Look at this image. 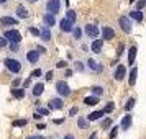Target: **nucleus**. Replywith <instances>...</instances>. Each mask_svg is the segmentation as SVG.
I'll list each match as a JSON object with an SVG mask.
<instances>
[{
	"label": "nucleus",
	"mask_w": 146,
	"mask_h": 139,
	"mask_svg": "<svg viewBox=\"0 0 146 139\" xmlns=\"http://www.w3.org/2000/svg\"><path fill=\"white\" fill-rule=\"evenodd\" d=\"M46 8H48V12H51V13H58L59 8H61L59 0H49L46 3Z\"/></svg>",
	"instance_id": "obj_5"
},
{
	"label": "nucleus",
	"mask_w": 146,
	"mask_h": 139,
	"mask_svg": "<svg viewBox=\"0 0 146 139\" xmlns=\"http://www.w3.org/2000/svg\"><path fill=\"white\" fill-rule=\"evenodd\" d=\"M74 23L71 20H67V18H62L59 23V28H61V31H64V33H69V31H72L74 26H72Z\"/></svg>",
	"instance_id": "obj_4"
},
{
	"label": "nucleus",
	"mask_w": 146,
	"mask_h": 139,
	"mask_svg": "<svg viewBox=\"0 0 146 139\" xmlns=\"http://www.w3.org/2000/svg\"><path fill=\"white\" fill-rule=\"evenodd\" d=\"M117 132H118V128H112V131H110V134H108V138L113 139L115 136H117Z\"/></svg>",
	"instance_id": "obj_36"
},
{
	"label": "nucleus",
	"mask_w": 146,
	"mask_h": 139,
	"mask_svg": "<svg viewBox=\"0 0 146 139\" xmlns=\"http://www.w3.org/2000/svg\"><path fill=\"white\" fill-rule=\"evenodd\" d=\"M0 23L3 26H12V25H17L18 21H17V18H12V16H2L0 18Z\"/></svg>",
	"instance_id": "obj_10"
},
{
	"label": "nucleus",
	"mask_w": 146,
	"mask_h": 139,
	"mask_svg": "<svg viewBox=\"0 0 146 139\" xmlns=\"http://www.w3.org/2000/svg\"><path fill=\"white\" fill-rule=\"evenodd\" d=\"M136 46H131L130 47V53H128V64L131 66V64H135V57H136Z\"/></svg>",
	"instance_id": "obj_14"
},
{
	"label": "nucleus",
	"mask_w": 146,
	"mask_h": 139,
	"mask_svg": "<svg viewBox=\"0 0 146 139\" xmlns=\"http://www.w3.org/2000/svg\"><path fill=\"white\" fill-rule=\"evenodd\" d=\"M76 67H77V70H84V66H82L80 62H77V64H76Z\"/></svg>",
	"instance_id": "obj_43"
},
{
	"label": "nucleus",
	"mask_w": 146,
	"mask_h": 139,
	"mask_svg": "<svg viewBox=\"0 0 146 139\" xmlns=\"http://www.w3.org/2000/svg\"><path fill=\"white\" fill-rule=\"evenodd\" d=\"M43 21H44V26H53L54 23H56V18H54V13H46L43 16Z\"/></svg>",
	"instance_id": "obj_12"
},
{
	"label": "nucleus",
	"mask_w": 146,
	"mask_h": 139,
	"mask_svg": "<svg viewBox=\"0 0 146 139\" xmlns=\"http://www.w3.org/2000/svg\"><path fill=\"white\" fill-rule=\"evenodd\" d=\"M77 125H79L80 129H86V128H87V121L84 118H79V119H77Z\"/></svg>",
	"instance_id": "obj_31"
},
{
	"label": "nucleus",
	"mask_w": 146,
	"mask_h": 139,
	"mask_svg": "<svg viewBox=\"0 0 146 139\" xmlns=\"http://www.w3.org/2000/svg\"><path fill=\"white\" fill-rule=\"evenodd\" d=\"M72 34H74V38H76V40H79L80 36H82V31H80L79 28H74V30H72Z\"/></svg>",
	"instance_id": "obj_32"
},
{
	"label": "nucleus",
	"mask_w": 146,
	"mask_h": 139,
	"mask_svg": "<svg viewBox=\"0 0 146 139\" xmlns=\"http://www.w3.org/2000/svg\"><path fill=\"white\" fill-rule=\"evenodd\" d=\"M136 75H138V69H136V67H133V70L130 72V77H128L130 85H135V84H136Z\"/></svg>",
	"instance_id": "obj_18"
},
{
	"label": "nucleus",
	"mask_w": 146,
	"mask_h": 139,
	"mask_svg": "<svg viewBox=\"0 0 146 139\" xmlns=\"http://www.w3.org/2000/svg\"><path fill=\"white\" fill-rule=\"evenodd\" d=\"M104 115H105L104 110H102V111H94V113H90V115L87 116V119H89V121H95V119H99L100 116H104Z\"/></svg>",
	"instance_id": "obj_21"
},
{
	"label": "nucleus",
	"mask_w": 146,
	"mask_h": 139,
	"mask_svg": "<svg viewBox=\"0 0 146 139\" xmlns=\"http://www.w3.org/2000/svg\"><path fill=\"white\" fill-rule=\"evenodd\" d=\"M18 84H20V79H15V82H13V87H17Z\"/></svg>",
	"instance_id": "obj_47"
},
{
	"label": "nucleus",
	"mask_w": 146,
	"mask_h": 139,
	"mask_svg": "<svg viewBox=\"0 0 146 139\" xmlns=\"http://www.w3.org/2000/svg\"><path fill=\"white\" fill-rule=\"evenodd\" d=\"M146 7V0H138V3H136V10H143Z\"/></svg>",
	"instance_id": "obj_33"
},
{
	"label": "nucleus",
	"mask_w": 146,
	"mask_h": 139,
	"mask_svg": "<svg viewBox=\"0 0 146 139\" xmlns=\"http://www.w3.org/2000/svg\"><path fill=\"white\" fill-rule=\"evenodd\" d=\"M28 2H36V0H28Z\"/></svg>",
	"instance_id": "obj_51"
},
{
	"label": "nucleus",
	"mask_w": 146,
	"mask_h": 139,
	"mask_svg": "<svg viewBox=\"0 0 146 139\" xmlns=\"http://www.w3.org/2000/svg\"><path fill=\"white\" fill-rule=\"evenodd\" d=\"M17 15L20 16V18H28V10L23 5H20V7L17 8Z\"/></svg>",
	"instance_id": "obj_22"
},
{
	"label": "nucleus",
	"mask_w": 146,
	"mask_h": 139,
	"mask_svg": "<svg viewBox=\"0 0 146 139\" xmlns=\"http://www.w3.org/2000/svg\"><path fill=\"white\" fill-rule=\"evenodd\" d=\"M102 36H104V40H113L115 38V31H113L112 28L105 26L102 30Z\"/></svg>",
	"instance_id": "obj_11"
},
{
	"label": "nucleus",
	"mask_w": 146,
	"mask_h": 139,
	"mask_svg": "<svg viewBox=\"0 0 146 139\" xmlns=\"http://www.w3.org/2000/svg\"><path fill=\"white\" fill-rule=\"evenodd\" d=\"M121 51H123V43H121V44L118 46V51H117V56H120V54H121Z\"/></svg>",
	"instance_id": "obj_42"
},
{
	"label": "nucleus",
	"mask_w": 146,
	"mask_h": 139,
	"mask_svg": "<svg viewBox=\"0 0 146 139\" xmlns=\"http://www.w3.org/2000/svg\"><path fill=\"white\" fill-rule=\"evenodd\" d=\"M12 125L17 126V128H18V126H27V119H15Z\"/></svg>",
	"instance_id": "obj_30"
},
{
	"label": "nucleus",
	"mask_w": 146,
	"mask_h": 139,
	"mask_svg": "<svg viewBox=\"0 0 146 139\" xmlns=\"http://www.w3.org/2000/svg\"><path fill=\"white\" fill-rule=\"evenodd\" d=\"M86 33L89 34V36H92V38H97L99 30H97V26H95V25H87V26H86Z\"/></svg>",
	"instance_id": "obj_13"
},
{
	"label": "nucleus",
	"mask_w": 146,
	"mask_h": 139,
	"mask_svg": "<svg viewBox=\"0 0 146 139\" xmlns=\"http://www.w3.org/2000/svg\"><path fill=\"white\" fill-rule=\"evenodd\" d=\"M41 40H44V41L51 40V30H49V26H44L41 30Z\"/></svg>",
	"instance_id": "obj_16"
},
{
	"label": "nucleus",
	"mask_w": 146,
	"mask_h": 139,
	"mask_svg": "<svg viewBox=\"0 0 146 139\" xmlns=\"http://www.w3.org/2000/svg\"><path fill=\"white\" fill-rule=\"evenodd\" d=\"M46 80H53V72H48L46 74Z\"/></svg>",
	"instance_id": "obj_44"
},
{
	"label": "nucleus",
	"mask_w": 146,
	"mask_h": 139,
	"mask_svg": "<svg viewBox=\"0 0 146 139\" xmlns=\"http://www.w3.org/2000/svg\"><path fill=\"white\" fill-rule=\"evenodd\" d=\"M38 113L43 115V116H46V115H49V108H38Z\"/></svg>",
	"instance_id": "obj_35"
},
{
	"label": "nucleus",
	"mask_w": 146,
	"mask_h": 139,
	"mask_svg": "<svg viewBox=\"0 0 146 139\" xmlns=\"http://www.w3.org/2000/svg\"><path fill=\"white\" fill-rule=\"evenodd\" d=\"M77 113H79V110H77V106H72V108H71V111H69V115H71V116H76Z\"/></svg>",
	"instance_id": "obj_38"
},
{
	"label": "nucleus",
	"mask_w": 146,
	"mask_h": 139,
	"mask_svg": "<svg viewBox=\"0 0 146 139\" xmlns=\"http://www.w3.org/2000/svg\"><path fill=\"white\" fill-rule=\"evenodd\" d=\"M40 56H41V53L38 51V49H35V51H28V54H27V57H28L30 62H38Z\"/></svg>",
	"instance_id": "obj_9"
},
{
	"label": "nucleus",
	"mask_w": 146,
	"mask_h": 139,
	"mask_svg": "<svg viewBox=\"0 0 146 139\" xmlns=\"http://www.w3.org/2000/svg\"><path fill=\"white\" fill-rule=\"evenodd\" d=\"M125 75H126V69L125 66H118L117 67V70H115V80H121V79H125Z\"/></svg>",
	"instance_id": "obj_8"
},
{
	"label": "nucleus",
	"mask_w": 146,
	"mask_h": 139,
	"mask_svg": "<svg viewBox=\"0 0 146 139\" xmlns=\"http://www.w3.org/2000/svg\"><path fill=\"white\" fill-rule=\"evenodd\" d=\"M130 126H131V115H126L121 121V129H128Z\"/></svg>",
	"instance_id": "obj_20"
},
{
	"label": "nucleus",
	"mask_w": 146,
	"mask_h": 139,
	"mask_svg": "<svg viewBox=\"0 0 146 139\" xmlns=\"http://www.w3.org/2000/svg\"><path fill=\"white\" fill-rule=\"evenodd\" d=\"M113 106H115L113 103H108V105H107L105 108H104V113H110V111L113 110Z\"/></svg>",
	"instance_id": "obj_37"
},
{
	"label": "nucleus",
	"mask_w": 146,
	"mask_h": 139,
	"mask_svg": "<svg viewBox=\"0 0 146 139\" xmlns=\"http://www.w3.org/2000/svg\"><path fill=\"white\" fill-rule=\"evenodd\" d=\"M62 106H64V103H62L61 98H51L49 103H48V108H49V110H61Z\"/></svg>",
	"instance_id": "obj_7"
},
{
	"label": "nucleus",
	"mask_w": 146,
	"mask_h": 139,
	"mask_svg": "<svg viewBox=\"0 0 146 139\" xmlns=\"http://www.w3.org/2000/svg\"><path fill=\"white\" fill-rule=\"evenodd\" d=\"M28 85H30V79H27L25 82H23V87H28Z\"/></svg>",
	"instance_id": "obj_46"
},
{
	"label": "nucleus",
	"mask_w": 146,
	"mask_h": 139,
	"mask_svg": "<svg viewBox=\"0 0 146 139\" xmlns=\"http://www.w3.org/2000/svg\"><path fill=\"white\" fill-rule=\"evenodd\" d=\"M87 66L90 67L92 70H97V72H100V70H102V67H100V66H99V64H97V62H95L94 59H89V61H87Z\"/></svg>",
	"instance_id": "obj_24"
},
{
	"label": "nucleus",
	"mask_w": 146,
	"mask_h": 139,
	"mask_svg": "<svg viewBox=\"0 0 146 139\" xmlns=\"http://www.w3.org/2000/svg\"><path fill=\"white\" fill-rule=\"evenodd\" d=\"M7 46V38H0V47Z\"/></svg>",
	"instance_id": "obj_41"
},
{
	"label": "nucleus",
	"mask_w": 146,
	"mask_h": 139,
	"mask_svg": "<svg viewBox=\"0 0 146 139\" xmlns=\"http://www.w3.org/2000/svg\"><path fill=\"white\" fill-rule=\"evenodd\" d=\"M62 139H74V136H71V134H69V136H64Z\"/></svg>",
	"instance_id": "obj_49"
},
{
	"label": "nucleus",
	"mask_w": 146,
	"mask_h": 139,
	"mask_svg": "<svg viewBox=\"0 0 146 139\" xmlns=\"http://www.w3.org/2000/svg\"><path fill=\"white\" fill-rule=\"evenodd\" d=\"M120 26H121V30L125 31V33H131V23H130V18L128 16H121L120 18Z\"/></svg>",
	"instance_id": "obj_6"
},
{
	"label": "nucleus",
	"mask_w": 146,
	"mask_h": 139,
	"mask_svg": "<svg viewBox=\"0 0 146 139\" xmlns=\"http://www.w3.org/2000/svg\"><path fill=\"white\" fill-rule=\"evenodd\" d=\"M110 126H112V119H110V118L104 119V123H102V129H108Z\"/></svg>",
	"instance_id": "obj_29"
},
{
	"label": "nucleus",
	"mask_w": 146,
	"mask_h": 139,
	"mask_svg": "<svg viewBox=\"0 0 146 139\" xmlns=\"http://www.w3.org/2000/svg\"><path fill=\"white\" fill-rule=\"evenodd\" d=\"M130 16H131L133 20H136V21H143V12H139V10L130 12Z\"/></svg>",
	"instance_id": "obj_19"
},
{
	"label": "nucleus",
	"mask_w": 146,
	"mask_h": 139,
	"mask_svg": "<svg viewBox=\"0 0 146 139\" xmlns=\"http://www.w3.org/2000/svg\"><path fill=\"white\" fill-rule=\"evenodd\" d=\"M3 64H5V67H7L10 72H13V74H18L21 70V64L17 59H5Z\"/></svg>",
	"instance_id": "obj_1"
},
{
	"label": "nucleus",
	"mask_w": 146,
	"mask_h": 139,
	"mask_svg": "<svg viewBox=\"0 0 146 139\" xmlns=\"http://www.w3.org/2000/svg\"><path fill=\"white\" fill-rule=\"evenodd\" d=\"M133 106H135V98H130L128 101H126V105H125V110H126V111H130V110H131Z\"/></svg>",
	"instance_id": "obj_28"
},
{
	"label": "nucleus",
	"mask_w": 146,
	"mask_h": 139,
	"mask_svg": "<svg viewBox=\"0 0 146 139\" xmlns=\"http://www.w3.org/2000/svg\"><path fill=\"white\" fill-rule=\"evenodd\" d=\"M40 75H41L40 69H36V70H33V72H31V77H40Z\"/></svg>",
	"instance_id": "obj_40"
},
{
	"label": "nucleus",
	"mask_w": 146,
	"mask_h": 139,
	"mask_svg": "<svg viewBox=\"0 0 146 139\" xmlns=\"http://www.w3.org/2000/svg\"><path fill=\"white\" fill-rule=\"evenodd\" d=\"M30 33L33 34V36H41V30H38V28H30Z\"/></svg>",
	"instance_id": "obj_34"
},
{
	"label": "nucleus",
	"mask_w": 146,
	"mask_h": 139,
	"mask_svg": "<svg viewBox=\"0 0 146 139\" xmlns=\"http://www.w3.org/2000/svg\"><path fill=\"white\" fill-rule=\"evenodd\" d=\"M102 46H104V40H95L92 43V51L94 53H100Z\"/></svg>",
	"instance_id": "obj_17"
},
{
	"label": "nucleus",
	"mask_w": 146,
	"mask_h": 139,
	"mask_svg": "<svg viewBox=\"0 0 146 139\" xmlns=\"http://www.w3.org/2000/svg\"><path fill=\"white\" fill-rule=\"evenodd\" d=\"M3 36H5L10 43H20L21 41V33L17 31V30H8V31H5Z\"/></svg>",
	"instance_id": "obj_2"
},
{
	"label": "nucleus",
	"mask_w": 146,
	"mask_h": 139,
	"mask_svg": "<svg viewBox=\"0 0 146 139\" xmlns=\"http://www.w3.org/2000/svg\"><path fill=\"white\" fill-rule=\"evenodd\" d=\"M56 66L59 67V69H62V67H66V66H67V62H66V61H59V62H58Z\"/></svg>",
	"instance_id": "obj_39"
},
{
	"label": "nucleus",
	"mask_w": 146,
	"mask_h": 139,
	"mask_svg": "<svg viewBox=\"0 0 146 139\" xmlns=\"http://www.w3.org/2000/svg\"><path fill=\"white\" fill-rule=\"evenodd\" d=\"M5 2H7V0H0V3H5Z\"/></svg>",
	"instance_id": "obj_50"
},
{
	"label": "nucleus",
	"mask_w": 146,
	"mask_h": 139,
	"mask_svg": "<svg viewBox=\"0 0 146 139\" xmlns=\"http://www.w3.org/2000/svg\"><path fill=\"white\" fill-rule=\"evenodd\" d=\"M66 18H67V20H71L72 23H76V20H77V15H76V12H72V10H67Z\"/></svg>",
	"instance_id": "obj_26"
},
{
	"label": "nucleus",
	"mask_w": 146,
	"mask_h": 139,
	"mask_svg": "<svg viewBox=\"0 0 146 139\" xmlns=\"http://www.w3.org/2000/svg\"><path fill=\"white\" fill-rule=\"evenodd\" d=\"M90 92H92L94 95H102V93H104V88H102V87H99V85H95V87H92V88H90Z\"/></svg>",
	"instance_id": "obj_27"
},
{
	"label": "nucleus",
	"mask_w": 146,
	"mask_h": 139,
	"mask_svg": "<svg viewBox=\"0 0 146 139\" xmlns=\"http://www.w3.org/2000/svg\"><path fill=\"white\" fill-rule=\"evenodd\" d=\"M90 139H97V132H92L90 134Z\"/></svg>",
	"instance_id": "obj_48"
},
{
	"label": "nucleus",
	"mask_w": 146,
	"mask_h": 139,
	"mask_svg": "<svg viewBox=\"0 0 146 139\" xmlns=\"http://www.w3.org/2000/svg\"><path fill=\"white\" fill-rule=\"evenodd\" d=\"M43 90H44V85H43V84H36V85L33 87V95L35 97H40L41 93H43Z\"/></svg>",
	"instance_id": "obj_23"
},
{
	"label": "nucleus",
	"mask_w": 146,
	"mask_h": 139,
	"mask_svg": "<svg viewBox=\"0 0 146 139\" xmlns=\"http://www.w3.org/2000/svg\"><path fill=\"white\" fill-rule=\"evenodd\" d=\"M12 95L18 100L23 98V97H25V88H17V87H13V88H12Z\"/></svg>",
	"instance_id": "obj_15"
},
{
	"label": "nucleus",
	"mask_w": 146,
	"mask_h": 139,
	"mask_svg": "<svg viewBox=\"0 0 146 139\" xmlns=\"http://www.w3.org/2000/svg\"><path fill=\"white\" fill-rule=\"evenodd\" d=\"M56 90H58V93L61 97H69L71 95V88H69V85L66 82H58L56 84Z\"/></svg>",
	"instance_id": "obj_3"
},
{
	"label": "nucleus",
	"mask_w": 146,
	"mask_h": 139,
	"mask_svg": "<svg viewBox=\"0 0 146 139\" xmlns=\"http://www.w3.org/2000/svg\"><path fill=\"white\" fill-rule=\"evenodd\" d=\"M84 103L89 105V106H94V105H97V103H99V98H97V97H87V98L84 100Z\"/></svg>",
	"instance_id": "obj_25"
},
{
	"label": "nucleus",
	"mask_w": 146,
	"mask_h": 139,
	"mask_svg": "<svg viewBox=\"0 0 146 139\" xmlns=\"http://www.w3.org/2000/svg\"><path fill=\"white\" fill-rule=\"evenodd\" d=\"M28 139H44V138H43V136H30Z\"/></svg>",
	"instance_id": "obj_45"
}]
</instances>
